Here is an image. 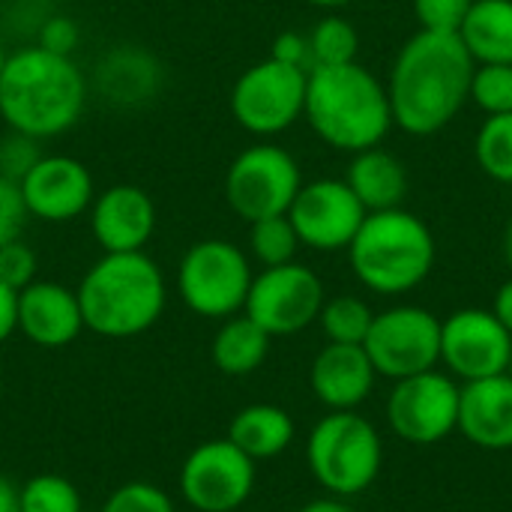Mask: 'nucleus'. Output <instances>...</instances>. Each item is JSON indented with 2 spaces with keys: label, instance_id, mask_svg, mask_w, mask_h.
<instances>
[{
  "label": "nucleus",
  "instance_id": "23",
  "mask_svg": "<svg viewBox=\"0 0 512 512\" xmlns=\"http://www.w3.org/2000/svg\"><path fill=\"white\" fill-rule=\"evenodd\" d=\"M294 417L279 408V405H246L231 417L228 426V441L243 450L252 462H264V459H276L282 456L291 444H294Z\"/></svg>",
  "mask_w": 512,
  "mask_h": 512
},
{
  "label": "nucleus",
  "instance_id": "22",
  "mask_svg": "<svg viewBox=\"0 0 512 512\" xmlns=\"http://www.w3.org/2000/svg\"><path fill=\"white\" fill-rule=\"evenodd\" d=\"M345 183L360 198L366 213L402 207L405 192H408L405 165L381 147H369V150L354 153Z\"/></svg>",
  "mask_w": 512,
  "mask_h": 512
},
{
  "label": "nucleus",
  "instance_id": "8",
  "mask_svg": "<svg viewBox=\"0 0 512 512\" xmlns=\"http://www.w3.org/2000/svg\"><path fill=\"white\" fill-rule=\"evenodd\" d=\"M303 186L297 159L279 144H252L234 156L225 174V201L246 219L285 216Z\"/></svg>",
  "mask_w": 512,
  "mask_h": 512
},
{
  "label": "nucleus",
  "instance_id": "47",
  "mask_svg": "<svg viewBox=\"0 0 512 512\" xmlns=\"http://www.w3.org/2000/svg\"><path fill=\"white\" fill-rule=\"evenodd\" d=\"M0 399H3V381H0Z\"/></svg>",
  "mask_w": 512,
  "mask_h": 512
},
{
  "label": "nucleus",
  "instance_id": "38",
  "mask_svg": "<svg viewBox=\"0 0 512 512\" xmlns=\"http://www.w3.org/2000/svg\"><path fill=\"white\" fill-rule=\"evenodd\" d=\"M273 60H282L288 66H297V69H312V51H309V36L297 33V30H285L273 39V51H270Z\"/></svg>",
  "mask_w": 512,
  "mask_h": 512
},
{
  "label": "nucleus",
  "instance_id": "2",
  "mask_svg": "<svg viewBox=\"0 0 512 512\" xmlns=\"http://www.w3.org/2000/svg\"><path fill=\"white\" fill-rule=\"evenodd\" d=\"M87 105V78L66 54L42 45L12 51L0 72V117L36 141L69 132Z\"/></svg>",
  "mask_w": 512,
  "mask_h": 512
},
{
  "label": "nucleus",
  "instance_id": "40",
  "mask_svg": "<svg viewBox=\"0 0 512 512\" xmlns=\"http://www.w3.org/2000/svg\"><path fill=\"white\" fill-rule=\"evenodd\" d=\"M492 312H495V318L507 327V333L512 336V276L498 288L495 303H492Z\"/></svg>",
  "mask_w": 512,
  "mask_h": 512
},
{
  "label": "nucleus",
  "instance_id": "31",
  "mask_svg": "<svg viewBox=\"0 0 512 512\" xmlns=\"http://www.w3.org/2000/svg\"><path fill=\"white\" fill-rule=\"evenodd\" d=\"M468 99H474L486 117L512 114V63H477Z\"/></svg>",
  "mask_w": 512,
  "mask_h": 512
},
{
  "label": "nucleus",
  "instance_id": "44",
  "mask_svg": "<svg viewBox=\"0 0 512 512\" xmlns=\"http://www.w3.org/2000/svg\"><path fill=\"white\" fill-rule=\"evenodd\" d=\"M504 258H507V264H510L512 270V219L510 225H507V234H504Z\"/></svg>",
  "mask_w": 512,
  "mask_h": 512
},
{
  "label": "nucleus",
  "instance_id": "34",
  "mask_svg": "<svg viewBox=\"0 0 512 512\" xmlns=\"http://www.w3.org/2000/svg\"><path fill=\"white\" fill-rule=\"evenodd\" d=\"M471 6L474 0H414V15L420 21V30L459 33Z\"/></svg>",
  "mask_w": 512,
  "mask_h": 512
},
{
  "label": "nucleus",
  "instance_id": "6",
  "mask_svg": "<svg viewBox=\"0 0 512 512\" xmlns=\"http://www.w3.org/2000/svg\"><path fill=\"white\" fill-rule=\"evenodd\" d=\"M306 465L321 489L336 498L366 492L384 465L378 429L357 411H330L306 441Z\"/></svg>",
  "mask_w": 512,
  "mask_h": 512
},
{
  "label": "nucleus",
  "instance_id": "1",
  "mask_svg": "<svg viewBox=\"0 0 512 512\" xmlns=\"http://www.w3.org/2000/svg\"><path fill=\"white\" fill-rule=\"evenodd\" d=\"M474 66L459 33L417 30L387 78L393 126L420 138L441 132L468 102Z\"/></svg>",
  "mask_w": 512,
  "mask_h": 512
},
{
  "label": "nucleus",
  "instance_id": "24",
  "mask_svg": "<svg viewBox=\"0 0 512 512\" xmlns=\"http://www.w3.org/2000/svg\"><path fill=\"white\" fill-rule=\"evenodd\" d=\"M270 333H264L246 312H237L222 321L210 342L213 366L228 378H246L258 372L270 354Z\"/></svg>",
  "mask_w": 512,
  "mask_h": 512
},
{
  "label": "nucleus",
  "instance_id": "28",
  "mask_svg": "<svg viewBox=\"0 0 512 512\" xmlns=\"http://www.w3.org/2000/svg\"><path fill=\"white\" fill-rule=\"evenodd\" d=\"M474 156L486 177L512 183V114H495L483 120L474 141Z\"/></svg>",
  "mask_w": 512,
  "mask_h": 512
},
{
  "label": "nucleus",
  "instance_id": "20",
  "mask_svg": "<svg viewBox=\"0 0 512 512\" xmlns=\"http://www.w3.org/2000/svg\"><path fill=\"white\" fill-rule=\"evenodd\" d=\"M459 432L480 450H512V378L507 372L462 387Z\"/></svg>",
  "mask_w": 512,
  "mask_h": 512
},
{
  "label": "nucleus",
  "instance_id": "27",
  "mask_svg": "<svg viewBox=\"0 0 512 512\" xmlns=\"http://www.w3.org/2000/svg\"><path fill=\"white\" fill-rule=\"evenodd\" d=\"M360 48L357 27L342 15H324L312 33H309V51H312V69L315 66H342L354 63Z\"/></svg>",
  "mask_w": 512,
  "mask_h": 512
},
{
  "label": "nucleus",
  "instance_id": "45",
  "mask_svg": "<svg viewBox=\"0 0 512 512\" xmlns=\"http://www.w3.org/2000/svg\"><path fill=\"white\" fill-rule=\"evenodd\" d=\"M6 57H9V51H6V45H3V36H0V72H3V63H6Z\"/></svg>",
  "mask_w": 512,
  "mask_h": 512
},
{
  "label": "nucleus",
  "instance_id": "9",
  "mask_svg": "<svg viewBox=\"0 0 512 512\" xmlns=\"http://www.w3.org/2000/svg\"><path fill=\"white\" fill-rule=\"evenodd\" d=\"M306 81L309 72L288 66L282 60H261L240 72L231 87V114L234 120L258 135L270 138L291 129L306 108Z\"/></svg>",
  "mask_w": 512,
  "mask_h": 512
},
{
  "label": "nucleus",
  "instance_id": "17",
  "mask_svg": "<svg viewBox=\"0 0 512 512\" xmlns=\"http://www.w3.org/2000/svg\"><path fill=\"white\" fill-rule=\"evenodd\" d=\"M90 231L102 252H144L156 231V204L135 183H117L90 204Z\"/></svg>",
  "mask_w": 512,
  "mask_h": 512
},
{
  "label": "nucleus",
  "instance_id": "3",
  "mask_svg": "<svg viewBox=\"0 0 512 512\" xmlns=\"http://www.w3.org/2000/svg\"><path fill=\"white\" fill-rule=\"evenodd\" d=\"M303 117L324 144L345 153L378 147L393 126L387 84L357 60L309 69Z\"/></svg>",
  "mask_w": 512,
  "mask_h": 512
},
{
  "label": "nucleus",
  "instance_id": "39",
  "mask_svg": "<svg viewBox=\"0 0 512 512\" xmlns=\"http://www.w3.org/2000/svg\"><path fill=\"white\" fill-rule=\"evenodd\" d=\"M18 330V291L0 282V345Z\"/></svg>",
  "mask_w": 512,
  "mask_h": 512
},
{
  "label": "nucleus",
  "instance_id": "5",
  "mask_svg": "<svg viewBox=\"0 0 512 512\" xmlns=\"http://www.w3.org/2000/svg\"><path fill=\"white\" fill-rule=\"evenodd\" d=\"M354 276L375 294L396 297L420 288L435 267L429 225L405 207L369 213L348 246Z\"/></svg>",
  "mask_w": 512,
  "mask_h": 512
},
{
  "label": "nucleus",
  "instance_id": "32",
  "mask_svg": "<svg viewBox=\"0 0 512 512\" xmlns=\"http://www.w3.org/2000/svg\"><path fill=\"white\" fill-rule=\"evenodd\" d=\"M102 512H177L174 510V501L168 498L165 489L153 486V483H144V480H135V483H123L117 486L105 504Z\"/></svg>",
  "mask_w": 512,
  "mask_h": 512
},
{
  "label": "nucleus",
  "instance_id": "15",
  "mask_svg": "<svg viewBox=\"0 0 512 512\" xmlns=\"http://www.w3.org/2000/svg\"><path fill=\"white\" fill-rule=\"evenodd\" d=\"M512 336L492 309H459L441 321V363L453 378L480 381L510 369Z\"/></svg>",
  "mask_w": 512,
  "mask_h": 512
},
{
  "label": "nucleus",
  "instance_id": "35",
  "mask_svg": "<svg viewBox=\"0 0 512 512\" xmlns=\"http://www.w3.org/2000/svg\"><path fill=\"white\" fill-rule=\"evenodd\" d=\"M36 267H39L36 252L24 240H12L0 246V282L9 285L12 291H21L30 282H36Z\"/></svg>",
  "mask_w": 512,
  "mask_h": 512
},
{
  "label": "nucleus",
  "instance_id": "14",
  "mask_svg": "<svg viewBox=\"0 0 512 512\" xmlns=\"http://www.w3.org/2000/svg\"><path fill=\"white\" fill-rule=\"evenodd\" d=\"M366 216L369 213L351 192V186L330 177L303 183L294 204L288 207V219L300 237V246H309L315 252L348 249Z\"/></svg>",
  "mask_w": 512,
  "mask_h": 512
},
{
  "label": "nucleus",
  "instance_id": "26",
  "mask_svg": "<svg viewBox=\"0 0 512 512\" xmlns=\"http://www.w3.org/2000/svg\"><path fill=\"white\" fill-rule=\"evenodd\" d=\"M372 321H375L372 306L351 294L324 300L321 315H318V324H321L327 342H336V345H363Z\"/></svg>",
  "mask_w": 512,
  "mask_h": 512
},
{
  "label": "nucleus",
  "instance_id": "7",
  "mask_svg": "<svg viewBox=\"0 0 512 512\" xmlns=\"http://www.w3.org/2000/svg\"><path fill=\"white\" fill-rule=\"evenodd\" d=\"M252 279V264L237 243L207 237L189 246L186 255L180 258L177 294L189 312L225 321L243 312Z\"/></svg>",
  "mask_w": 512,
  "mask_h": 512
},
{
  "label": "nucleus",
  "instance_id": "16",
  "mask_svg": "<svg viewBox=\"0 0 512 512\" xmlns=\"http://www.w3.org/2000/svg\"><path fill=\"white\" fill-rule=\"evenodd\" d=\"M21 195L27 213L42 222H72L84 216L96 198L93 174L81 159L45 156L21 177Z\"/></svg>",
  "mask_w": 512,
  "mask_h": 512
},
{
  "label": "nucleus",
  "instance_id": "42",
  "mask_svg": "<svg viewBox=\"0 0 512 512\" xmlns=\"http://www.w3.org/2000/svg\"><path fill=\"white\" fill-rule=\"evenodd\" d=\"M0 512H21L18 510V486L9 477H0Z\"/></svg>",
  "mask_w": 512,
  "mask_h": 512
},
{
  "label": "nucleus",
  "instance_id": "37",
  "mask_svg": "<svg viewBox=\"0 0 512 512\" xmlns=\"http://www.w3.org/2000/svg\"><path fill=\"white\" fill-rule=\"evenodd\" d=\"M78 39H81V33H78V24H75L72 18H66V15H51V18L42 21L36 45H42V48H48V51H54V54L72 57V51L78 48Z\"/></svg>",
  "mask_w": 512,
  "mask_h": 512
},
{
  "label": "nucleus",
  "instance_id": "30",
  "mask_svg": "<svg viewBox=\"0 0 512 512\" xmlns=\"http://www.w3.org/2000/svg\"><path fill=\"white\" fill-rule=\"evenodd\" d=\"M18 510L21 512H81V492L72 480L60 474H36L24 486H18Z\"/></svg>",
  "mask_w": 512,
  "mask_h": 512
},
{
  "label": "nucleus",
  "instance_id": "11",
  "mask_svg": "<svg viewBox=\"0 0 512 512\" xmlns=\"http://www.w3.org/2000/svg\"><path fill=\"white\" fill-rule=\"evenodd\" d=\"M177 489L195 512H237L255 492V462L228 438L204 441L183 459Z\"/></svg>",
  "mask_w": 512,
  "mask_h": 512
},
{
  "label": "nucleus",
  "instance_id": "13",
  "mask_svg": "<svg viewBox=\"0 0 512 512\" xmlns=\"http://www.w3.org/2000/svg\"><path fill=\"white\" fill-rule=\"evenodd\" d=\"M459 396L462 387L453 375L438 369L402 378L387 399V423L405 444H441L459 429Z\"/></svg>",
  "mask_w": 512,
  "mask_h": 512
},
{
  "label": "nucleus",
  "instance_id": "41",
  "mask_svg": "<svg viewBox=\"0 0 512 512\" xmlns=\"http://www.w3.org/2000/svg\"><path fill=\"white\" fill-rule=\"evenodd\" d=\"M297 512H354L342 498H315V501H309L306 507H300Z\"/></svg>",
  "mask_w": 512,
  "mask_h": 512
},
{
  "label": "nucleus",
  "instance_id": "25",
  "mask_svg": "<svg viewBox=\"0 0 512 512\" xmlns=\"http://www.w3.org/2000/svg\"><path fill=\"white\" fill-rule=\"evenodd\" d=\"M459 39L474 63H512V0H474Z\"/></svg>",
  "mask_w": 512,
  "mask_h": 512
},
{
  "label": "nucleus",
  "instance_id": "10",
  "mask_svg": "<svg viewBox=\"0 0 512 512\" xmlns=\"http://www.w3.org/2000/svg\"><path fill=\"white\" fill-rule=\"evenodd\" d=\"M378 375L402 381L441 363V318L423 306H393L375 312L363 342Z\"/></svg>",
  "mask_w": 512,
  "mask_h": 512
},
{
  "label": "nucleus",
  "instance_id": "46",
  "mask_svg": "<svg viewBox=\"0 0 512 512\" xmlns=\"http://www.w3.org/2000/svg\"><path fill=\"white\" fill-rule=\"evenodd\" d=\"M507 375H510V378H512V357H510V369H507Z\"/></svg>",
  "mask_w": 512,
  "mask_h": 512
},
{
  "label": "nucleus",
  "instance_id": "18",
  "mask_svg": "<svg viewBox=\"0 0 512 512\" xmlns=\"http://www.w3.org/2000/svg\"><path fill=\"white\" fill-rule=\"evenodd\" d=\"M84 330L78 294L60 282L36 279L18 291V333L39 348H66Z\"/></svg>",
  "mask_w": 512,
  "mask_h": 512
},
{
  "label": "nucleus",
  "instance_id": "19",
  "mask_svg": "<svg viewBox=\"0 0 512 512\" xmlns=\"http://www.w3.org/2000/svg\"><path fill=\"white\" fill-rule=\"evenodd\" d=\"M375 366L363 345L327 342L312 360L309 387L330 411H357L375 390Z\"/></svg>",
  "mask_w": 512,
  "mask_h": 512
},
{
  "label": "nucleus",
  "instance_id": "29",
  "mask_svg": "<svg viewBox=\"0 0 512 512\" xmlns=\"http://www.w3.org/2000/svg\"><path fill=\"white\" fill-rule=\"evenodd\" d=\"M249 249H252V258L261 267L291 264L297 258L300 237H297L288 213L285 216H270V219L249 222Z\"/></svg>",
  "mask_w": 512,
  "mask_h": 512
},
{
  "label": "nucleus",
  "instance_id": "12",
  "mask_svg": "<svg viewBox=\"0 0 512 512\" xmlns=\"http://www.w3.org/2000/svg\"><path fill=\"white\" fill-rule=\"evenodd\" d=\"M324 282L306 264L264 267L249 288L243 312L273 339L303 333L318 321L324 306Z\"/></svg>",
  "mask_w": 512,
  "mask_h": 512
},
{
  "label": "nucleus",
  "instance_id": "33",
  "mask_svg": "<svg viewBox=\"0 0 512 512\" xmlns=\"http://www.w3.org/2000/svg\"><path fill=\"white\" fill-rule=\"evenodd\" d=\"M42 159L39 141L30 135H21L15 129H9V135L0 138V177H9L15 183H21V177Z\"/></svg>",
  "mask_w": 512,
  "mask_h": 512
},
{
  "label": "nucleus",
  "instance_id": "4",
  "mask_svg": "<svg viewBox=\"0 0 512 512\" xmlns=\"http://www.w3.org/2000/svg\"><path fill=\"white\" fill-rule=\"evenodd\" d=\"M84 330L105 339L147 333L165 312L168 288L147 252H105L75 288Z\"/></svg>",
  "mask_w": 512,
  "mask_h": 512
},
{
  "label": "nucleus",
  "instance_id": "43",
  "mask_svg": "<svg viewBox=\"0 0 512 512\" xmlns=\"http://www.w3.org/2000/svg\"><path fill=\"white\" fill-rule=\"evenodd\" d=\"M306 3L318 9H342V6H351L354 0H306Z\"/></svg>",
  "mask_w": 512,
  "mask_h": 512
},
{
  "label": "nucleus",
  "instance_id": "21",
  "mask_svg": "<svg viewBox=\"0 0 512 512\" xmlns=\"http://www.w3.org/2000/svg\"><path fill=\"white\" fill-rule=\"evenodd\" d=\"M96 87L102 99L111 105H123V108L144 105L162 87V66L144 48L123 45L102 57L96 69Z\"/></svg>",
  "mask_w": 512,
  "mask_h": 512
},
{
  "label": "nucleus",
  "instance_id": "36",
  "mask_svg": "<svg viewBox=\"0 0 512 512\" xmlns=\"http://www.w3.org/2000/svg\"><path fill=\"white\" fill-rule=\"evenodd\" d=\"M27 219L30 213H27L21 186L9 177H0V246L21 240Z\"/></svg>",
  "mask_w": 512,
  "mask_h": 512
}]
</instances>
